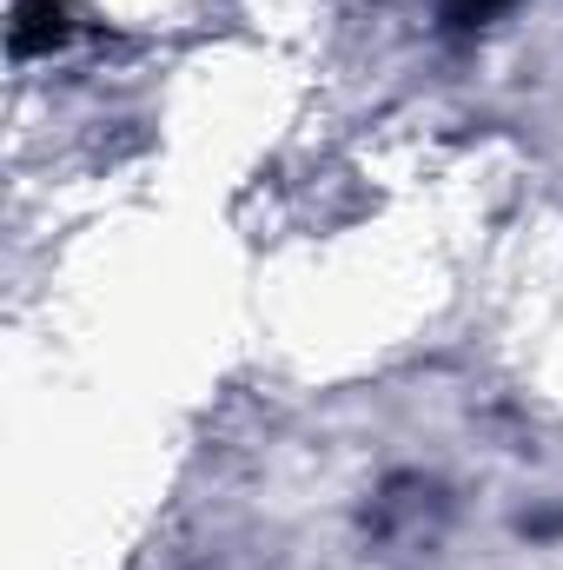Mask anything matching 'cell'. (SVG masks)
<instances>
[{"label": "cell", "mask_w": 563, "mask_h": 570, "mask_svg": "<svg viewBox=\"0 0 563 570\" xmlns=\"http://www.w3.org/2000/svg\"><path fill=\"white\" fill-rule=\"evenodd\" d=\"M67 13H73L67 0H20V7H13V27H7L13 53H20V60H33V53H53V47L73 33V20H67Z\"/></svg>", "instance_id": "cell-1"}, {"label": "cell", "mask_w": 563, "mask_h": 570, "mask_svg": "<svg viewBox=\"0 0 563 570\" xmlns=\"http://www.w3.org/2000/svg\"><path fill=\"white\" fill-rule=\"evenodd\" d=\"M511 0H444V20L451 27H477V20H491V13H504Z\"/></svg>", "instance_id": "cell-2"}]
</instances>
